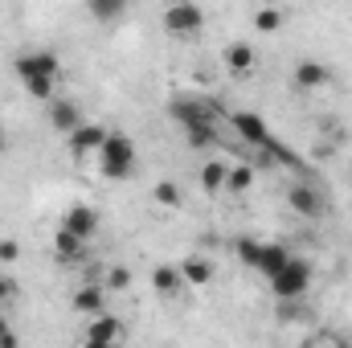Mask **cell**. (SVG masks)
<instances>
[{
	"label": "cell",
	"instance_id": "1",
	"mask_svg": "<svg viewBox=\"0 0 352 348\" xmlns=\"http://www.w3.org/2000/svg\"><path fill=\"white\" fill-rule=\"evenodd\" d=\"M98 173L107 176V180H127V176L135 173V144L127 135L111 131L107 144H102V152H98Z\"/></svg>",
	"mask_w": 352,
	"mask_h": 348
},
{
	"label": "cell",
	"instance_id": "2",
	"mask_svg": "<svg viewBox=\"0 0 352 348\" xmlns=\"http://www.w3.org/2000/svg\"><path fill=\"white\" fill-rule=\"evenodd\" d=\"M311 279H316L311 262L299 259V254H291V262L270 279V295H274V299H303L307 287H311Z\"/></svg>",
	"mask_w": 352,
	"mask_h": 348
},
{
	"label": "cell",
	"instance_id": "3",
	"mask_svg": "<svg viewBox=\"0 0 352 348\" xmlns=\"http://www.w3.org/2000/svg\"><path fill=\"white\" fill-rule=\"evenodd\" d=\"M62 70V58L54 50H29V54H16L12 58V74L21 83H33V78H58Z\"/></svg>",
	"mask_w": 352,
	"mask_h": 348
},
{
	"label": "cell",
	"instance_id": "4",
	"mask_svg": "<svg viewBox=\"0 0 352 348\" xmlns=\"http://www.w3.org/2000/svg\"><path fill=\"white\" fill-rule=\"evenodd\" d=\"M164 29L173 37H197L205 29V8L201 4H188V0H176L164 8Z\"/></svg>",
	"mask_w": 352,
	"mask_h": 348
},
{
	"label": "cell",
	"instance_id": "5",
	"mask_svg": "<svg viewBox=\"0 0 352 348\" xmlns=\"http://www.w3.org/2000/svg\"><path fill=\"white\" fill-rule=\"evenodd\" d=\"M168 115H173L184 131H192V127H213V119H217L213 107L201 102V98H173V102H168Z\"/></svg>",
	"mask_w": 352,
	"mask_h": 348
},
{
	"label": "cell",
	"instance_id": "6",
	"mask_svg": "<svg viewBox=\"0 0 352 348\" xmlns=\"http://www.w3.org/2000/svg\"><path fill=\"white\" fill-rule=\"evenodd\" d=\"M234 127H238V135H242L246 144H254V148H263V152H278L270 127H266L254 111H238V115H234Z\"/></svg>",
	"mask_w": 352,
	"mask_h": 348
},
{
	"label": "cell",
	"instance_id": "7",
	"mask_svg": "<svg viewBox=\"0 0 352 348\" xmlns=\"http://www.w3.org/2000/svg\"><path fill=\"white\" fill-rule=\"evenodd\" d=\"M107 127L102 123H82L74 135H70V156L74 160H87V156H98L102 152V144H107Z\"/></svg>",
	"mask_w": 352,
	"mask_h": 348
},
{
	"label": "cell",
	"instance_id": "8",
	"mask_svg": "<svg viewBox=\"0 0 352 348\" xmlns=\"http://www.w3.org/2000/svg\"><path fill=\"white\" fill-rule=\"evenodd\" d=\"M45 115H50V127H54V131H62L66 140L82 127L78 102H70V98H54V102H45Z\"/></svg>",
	"mask_w": 352,
	"mask_h": 348
},
{
	"label": "cell",
	"instance_id": "9",
	"mask_svg": "<svg viewBox=\"0 0 352 348\" xmlns=\"http://www.w3.org/2000/svg\"><path fill=\"white\" fill-rule=\"evenodd\" d=\"M58 230H66V234H74V238H82V242H90V238L98 234V213H94L90 205H70Z\"/></svg>",
	"mask_w": 352,
	"mask_h": 348
},
{
	"label": "cell",
	"instance_id": "10",
	"mask_svg": "<svg viewBox=\"0 0 352 348\" xmlns=\"http://www.w3.org/2000/svg\"><path fill=\"white\" fill-rule=\"evenodd\" d=\"M287 205H291L299 217H311V221L324 213V197H320L311 184H291V188H287Z\"/></svg>",
	"mask_w": 352,
	"mask_h": 348
},
{
	"label": "cell",
	"instance_id": "11",
	"mask_svg": "<svg viewBox=\"0 0 352 348\" xmlns=\"http://www.w3.org/2000/svg\"><path fill=\"white\" fill-rule=\"evenodd\" d=\"M152 287H156V295H164V299H173L184 291V274H180V266L176 262H160L156 270H152Z\"/></svg>",
	"mask_w": 352,
	"mask_h": 348
},
{
	"label": "cell",
	"instance_id": "12",
	"mask_svg": "<svg viewBox=\"0 0 352 348\" xmlns=\"http://www.w3.org/2000/svg\"><path fill=\"white\" fill-rule=\"evenodd\" d=\"M328 66L324 62H316V58H303L299 66H295V87L299 90H320V87H328Z\"/></svg>",
	"mask_w": 352,
	"mask_h": 348
},
{
	"label": "cell",
	"instance_id": "13",
	"mask_svg": "<svg viewBox=\"0 0 352 348\" xmlns=\"http://www.w3.org/2000/svg\"><path fill=\"white\" fill-rule=\"evenodd\" d=\"M221 62H226L230 74H250V70H254V45H246V41H230V45L221 50Z\"/></svg>",
	"mask_w": 352,
	"mask_h": 348
},
{
	"label": "cell",
	"instance_id": "14",
	"mask_svg": "<svg viewBox=\"0 0 352 348\" xmlns=\"http://www.w3.org/2000/svg\"><path fill=\"white\" fill-rule=\"evenodd\" d=\"M74 312H82V316H102V303H107V287H98V283H87V287H78L74 291Z\"/></svg>",
	"mask_w": 352,
	"mask_h": 348
},
{
	"label": "cell",
	"instance_id": "15",
	"mask_svg": "<svg viewBox=\"0 0 352 348\" xmlns=\"http://www.w3.org/2000/svg\"><path fill=\"white\" fill-rule=\"evenodd\" d=\"M119 336H123V320L119 316H94L87 328V340H102V345H119Z\"/></svg>",
	"mask_w": 352,
	"mask_h": 348
},
{
	"label": "cell",
	"instance_id": "16",
	"mask_svg": "<svg viewBox=\"0 0 352 348\" xmlns=\"http://www.w3.org/2000/svg\"><path fill=\"white\" fill-rule=\"evenodd\" d=\"M180 274H184V287H209L213 283V262L201 259V254H188L180 262Z\"/></svg>",
	"mask_w": 352,
	"mask_h": 348
},
{
	"label": "cell",
	"instance_id": "17",
	"mask_svg": "<svg viewBox=\"0 0 352 348\" xmlns=\"http://www.w3.org/2000/svg\"><path fill=\"white\" fill-rule=\"evenodd\" d=\"M291 262V250L283 246V242H263V259H258V274H266V279H274L283 266Z\"/></svg>",
	"mask_w": 352,
	"mask_h": 348
},
{
	"label": "cell",
	"instance_id": "18",
	"mask_svg": "<svg viewBox=\"0 0 352 348\" xmlns=\"http://www.w3.org/2000/svg\"><path fill=\"white\" fill-rule=\"evenodd\" d=\"M54 254H58L62 262H82L87 242H82V238H74V234H66V230H58V234H54Z\"/></svg>",
	"mask_w": 352,
	"mask_h": 348
},
{
	"label": "cell",
	"instance_id": "19",
	"mask_svg": "<svg viewBox=\"0 0 352 348\" xmlns=\"http://www.w3.org/2000/svg\"><path fill=\"white\" fill-rule=\"evenodd\" d=\"M226 173H230V164L226 160H209L205 168H201V188L213 197V193H226Z\"/></svg>",
	"mask_w": 352,
	"mask_h": 348
},
{
	"label": "cell",
	"instance_id": "20",
	"mask_svg": "<svg viewBox=\"0 0 352 348\" xmlns=\"http://www.w3.org/2000/svg\"><path fill=\"white\" fill-rule=\"evenodd\" d=\"M250 184H254V164H230V173H226V193L230 197L246 193Z\"/></svg>",
	"mask_w": 352,
	"mask_h": 348
},
{
	"label": "cell",
	"instance_id": "21",
	"mask_svg": "<svg viewBox=\"0 0 352 348\" xmlns=\"http://www.w3.org/2000/svg\"><path fill=\"white\" fill-rule=\"evenodd\" d=\"M152 201H156L160 209H180V205H184V193H180L176 180H160V184L152 188Z\"/></svg>",
	"mask_w": 352,
	"mask_h": 348
},
{
	"label": "cell",
	"instance_id": "22",
	"mask_svg": "<svg viewBox=\"0 0 352 348\" xmlns=\"http://www.w3.org/2000/svg\"><path fill=\"white\" fill-rule=\"evenodd\" d=\"M283 21H287V12H283V8H274V4L254 8V29H258V33H278V29H283Z\"/></svg>",
	"mask_w": 352,
	"mask_h": 348
},
{
	"label": "cell",
	"instance_id": "23",
	"mask_svg": "<svg viewBox=\"0 0 352 348\" xmlns=\"http://www.w3.org/2000/svg\"><path fill=\"white\" fill-rule=\"evenodd\" d=\"M87 12L94 17V21L111 25V21H119V17H123V0H87Z\"/></svg>",
	"mask_w": 352,
	"mask_h": 348
},
{
	"label": "cell",
	"instance_id": "24",
	"mask_svg": "<svg viewBox=\"0 0 352 348\" xmlns=\"http://www.w3.org/2000/svg\"><path fill=\"white\" fill-rule=\"evenodd\" d=\"M238 259L246 262V266H254L258 270V259H263V242H254V238H238Z\"/></svg>",
	"mask_w": 352,
	"mask_h": 348
},
{
	"label": "cell",
	"instance_id": "25",
	"mask_svg": "<svg viewBox=\"0 0 352 348\" xmlns=\"http://www.w3.org/2000/svg\"><path fill=\"white\" fill-rule=\"evenodd\" d=\"M131 287V270L127 266H111L107 270V291H127Z\"/></svg>",
	"mask_w": 352,
	"mask_h": 348
},
{
	"label": "cell",
	"instance_id": "26",
	"mask_svg": "<svg viewBox=\"0 0 352 348\" xmlns=\"http://www.w3.org/2000/svg\"><path fill=\"white\" fill-rule=\"evenodd\" d=\"M21 259V242L16 238H0V262H16Z\"/></svg>",
	"mask_w": 352,
	"mask_h": 348
},
{
	"label": "cell",
	"instance_id": "27",
	"mask_svg": "<svg viewBox=\"0 0 352 348\" xmlns=\"http://www.w3.org/2000/svg\"><path fill=\"white\" fill-rule=\"evenodd\" d=\"M188 144H192V148H209V144H213V127H192V131H188Z\"/></svg>",
	"mask_w": 352,
	"mask_h": 348
},
{
	"label": "cell",
	"instance_id": "28",
	"mask_svg": "<svg viewBox=\"0 0 352 348\" xmlns=\"http://www.w3.org/2000/svg\"><path fill=\"white\" fill-rule=\"evenodd\" d=\"M16 295V279H8V274H0V303H8Z\"/></svg>",
	"mask_w": 352,
	"mask_h": 348
},
{
	"label": "cell",
	"instance_id": "29",
	"mask_svg": "<svg viewBox=\"0 0 352 348\" xmlns=\"http://www.w3.org/2000/svg\"><path fill=\"white\" fill-rule=\"evenodd\" d=\"M0 348H21V336H16V332H12V328H8V332H4V336H0Z\"/></svg>",
	"mask_w": 352,
	"mask_h": 348
},
{
	"label": "cell",
	"instance_id": "30",
	"mask_svg": "<svg viewBox=\"0 0 352 348\" xmlns=\"http://www.w3.org/2000/svg\"><path fill=\"white\" fill-rule=\"evenodd\" d=\"M4 152H8V131L0 127V156H4Z\"/></svg>",
	"mask_w": 352,
	"mask_h": 348
},
{
	"label": "cell",
	"instance_id": "31",
	"mask_svg": "<svg viewBox=\"0 0 352 348\" xmlns=\"http://www.w3.org/2000/svg\"><path fill=\"white\" fill-rule=\"evenodd\" d=\"M82 348H115V345H102V340H82Z\"/></svg>",
	"mask_w": 352,
	"mask_h": 348
},
{
	"label": "cell",
	"instance_id": "32",
	"mask_svg": "<svg viewBox=\"0 0 352 348\" xmlns=\"http://www.w3.org/2000/svg\"><path fill=\"white\" fill-rule=\"evenodd\" d=\"M8 328H12V324H8V320H4V316H0V336H4V332H8Z\"/></svg>",
	"mask_w": 352,
	"mask_h": 348
}]
</instances>
